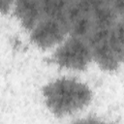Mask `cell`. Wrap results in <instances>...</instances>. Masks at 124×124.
<instances>
[{"label": "cell", "instance_id": "obj_3", "mask_svg": "<svg viewBox=\"0 0 124 124\" xmlns=\"http://www.w3.org/2000/svg\"><path fill=\"white\" fill-rule=\"evenodd\" d=\"M95 61L105 71H114L124 62V25L122 19L93 33L87 40Z\"/></svg>", "mask_w": 124, "mask_h": 124}, {"label": "cell", "instance_id": "obj_8", "mask_svg": "<svg viewBox=\"0 0 124 124\" xmlns=\"http://www.w3.org/2000/svg\"><path fill=\"white\" fill-rule=\"evenodd\" d=\"M121 19H122V22H123V25H124V11L122 12V15H121Z\"/></svg>", "mask_w": 124, "mask_h": 124}, {"label": "cell", "instance_id": "obj_6", "mask_svg": "<svg viewBox=\"0 0 124 124\" xmlns=\"http://www.w3.org/2000/svg\"><path fill=\"white\" fill-rule=\"evenodd\" d=\"M71 124H112V123L101 120V119L96 118V117L89 116V117H83V118L77 119L74 122H72Z\"/></svg>", "mask_w": 124, "mask_h": 124}, {"label": "cell", "instance_id": "obj_2", "mask_svg": "<svg viewBox=\"0 0 124 124\" xmlns=\"http://www.w3.org/2000/svg\"><path fill=\"white\" fill-rule=\"evenodd\" d=\"M69 5L66 0H44L43 16L30 32V39L37 46L48 48L69 37Z\"/></svg>", "mask_w": 124, "mask_h": 124}, {"label": "cell", "instance_id": "obj_1", "mask_svg": "<svg viewBox=\"0 0 124 124\" xmlns=\"http://www.w3.org/2000/svg\"><path fill=\"white\" fill-rule=\"evenodd\" d=\"M43 96L50 112L63 117L87 107L92 100V91L86 83L75 78L61 77L44 86Z\"/></svg>", "mask_w": 124, "mask_h": 124}, {"label": "cell", "instance_id": "obj_5", "mask_svg": "<svg viewBox=\"0 0 124 124\" xmlns=\"http://www.w3.org/2000/svg\"><path fill=\"white\" fill-rule=\"evenodd\" d=\"M13 10L23 28L31 32L43 16L44 0H16Z\"/></svg>", "mask_w": 124, "mask_h": 124}, {"label": "cell", "instance_id": "obj_7", "mask_svg": "<svg viewBox=\"0 0 124 124\" xmlns=\"http://www.w3.org/2000/svg\"><path fill=\"white\" fill-rule=\"evenodd\" d=\"M14 2H10V1H7V0H1V3H0V10L1 12L4 14L6 13L9 9H10V6L13 5Z\"/></svg>", "mask_w": 124, "mask_h": 124}, {"label": "cell", "instance_id": "obj_4", "mask_svg": "<svg viewBox=\"0 0 124 124\" xmlns=\"http://www.w3.org/2000/svg\"><path fill=\"white\" fill-rule=\"evenodd\" d=\"M52 57L59 67L74 71H83L93 61L88 42L74 36H69L58 45Z\"/></svg>", "mask_w": 124, "mask_h": 124}]
</instances>
